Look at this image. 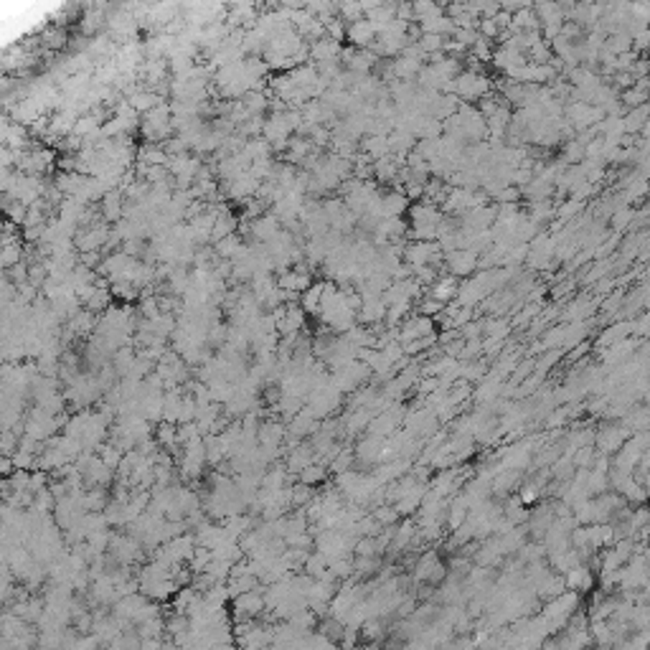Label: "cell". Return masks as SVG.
I'll return each instance as SVG.
<instances>
[{"mask_svg": "<svg viewBox=\"0 0 650 650\" xmlns=\"http://www.w3.org/2000/svg\"><path fill=\"white\" fill-rule=\"evenodd\" d=\"M110 292L112 297H117L122 303H130V300L138 297V288H135L133 282H115V285H110Z\"/></svg>", "mask_w": 650, "mask_h": 650, "instance_id": "7", "label": "cell"}, {"mask_svg": "<svg viewBox=\"0 0 650 650\" xmlns=\"http://www.w3.org/2000/svg\"><path fill=\"white\" fill-rule=\"evenodd\" d=\"M44 41L41 44L44 46H49V49H64L67 46V41H69V36H67V31H61V28H49V31H44Z\"/></svg>", "mask_w": 650, "mask_h": 650, "instance_id": "8", "label": "cell"}, {"mask_svg": "<svg viewBox=\"0 0 650 650\" xmlns=\"http://www.w3.org/2000/svg\"><path fill=\"white\" fill-rule=\"evenodd\" d=\"M447 265H450V272L455 274V277H460V274H470L475 269V265H478V257H475V251L470 249H458V251H450L447 254Z\"/></svg>", "mask_w": 650, "mask_h": 650, "instance_id": "4", "label": "cell"}, {"mask_svg": "<svg viewBox=\"0 0 650 650\" xmlns=\"http://www.w3.org/2000/svg\"><path fill=\"white\" fill-rule=\"evenodd\" d=\"M374 36H376V28L371 26L369 18H361V21H356V23H348V41L353 44V49H366V46H371Z\"/></svg>", "mask_w": 650, "mask_h": 650, "instance_id": "2", "label": "cell"}, {"mask_svg": "<svg viewBox=\"0 0 650 650\" xmlns=\"http://www.w3.org/2000/svg\"><path fill=\"white\" fill-rule=\"evenodd\" d=\"M323 292H325V282H312L310 290L303 295V310L305 312H320Z\"/></svg>", "mask_w": 650, "mask_h": 650, "instance_id": "6", "label": "cell"}, {"mask_svg": "<svg viewBox=\"0 0 650 650\" xmlns=\"http://www.w3.org/2000/svg\"><path fill=\"white\" fill-rule=\"evenodd\" d=\"M458 292H460V285H458V277H455V274H450V277H442V280H437L435 285H432V297H435V300H440V303H444V300L455 297Z\"/></svg>", "mask_w": 650, "mask_h": 650, "instance_id": "5", "label": "cell"}, {"mask_svg": "<svg viewBox=\"0 0 650 650\" xmlns=\"http://www.w3.org/2000/svg\"><path fill=\"white\" fill-rule=\"evenodd\" d=\"M452 89H455L460 97H465V99H478V97H485L488 94L490 81H488L483 74H478V72H467V74L455 76V84H452Z\"/></svg>", "mask_w": 650, "mask_h": 650, "instance_id": "1", "label": "cell"}, {"mask_svg": "<svg viewBox=\"0 0 650 650\" xmlns=\"http://www.w3.org/2000/svg\"><path fill=\"white\" fill-rule=\"evenodd\" d=\"M343 53V49H340L338 41H333V38H320V41H315V44H310V56L318 64H331V61H338V56Z\"/></svg>", "mask_w": 650, "mask_h": 650, "instance_id": "3", "label": "cell"}]
</instances>
